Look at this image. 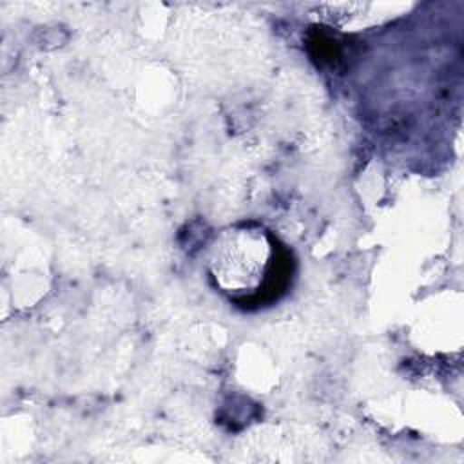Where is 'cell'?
Here are the masks:
<instances>
[{"mask_svg": "<svg viewBox=\"0 0 464 464\" xmlns=\"http://www.w3.org/2000/svg\"><path fill=\"white\" fill-rule=\"evenodd\" d=\"M208 270L216 285L237 301L281 288L288 274L272 236L252 227L223 232L212 245Z\"/></svg>", "mask_w": 464, "mask_h": 464, "instance_id": "obj_1", "label": "cell"}]
</instances>
